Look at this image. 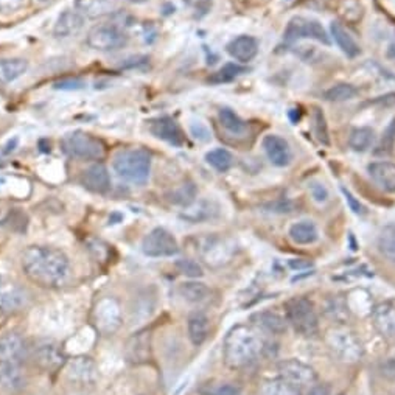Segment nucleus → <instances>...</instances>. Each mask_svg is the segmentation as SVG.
<instances>
[{
  "label": "nucleus",
  "mask_w": 395,
  "mask_h": 395,
  "mask_svg": "<svg viewBox=\"0 0 395 395\" xmlns=\"http://www.w3.org/2000/svg\"><path fill=\"white\" fill-rule=\"evenodd\" d=\"M367 171L372 178V181L375 182L381 190L387 193H395V164L380 161L372 162Z\"/></svg>",
  "instance_id": "412c9836"
},
{
  "label": "nucleus",
  "mask_w": 395,
  "mask_h": 395,
  "mask_svg": "<svg viewBox=\"0 0 395 395\" xmlns=\"http://www.w3.org/2000/svg\"><path fill=\"white\" fill-rule=\"evenodd\" d=\"M288 235L296 245H311L319 237L317 227L315 226V223H311V221H299V223H294L289 227Z\"/></svg>",
  "instance_id": "c85d7f7f"
},
{
  "label": "nucleus",
  "mask_w": 395,
  "mask_h": 395,
  "mask_svg": "<svg viewBox=\"0 0 395 395\" xmlns=\"http://www.w3.org/2000/svg\"><path fill=\"white\" fill-rule=\"evenodd\" d=\"M343 193H344V196H345V199H347V203H349V206H350V209L355 212L357 215H363L364 213V207L359 204V201H357L355 199V196L352 195L350 192H347L345 189H343Z\"/></svg>",
  "instance_id": "de8ad7c7"
},
{
  "label": "nucleus",
  "mask_w": 395,
  "mask_h": 395,
  "mask_svg": "<svg viewBox=\"0 0 395 395\" xmlns=\"http://www.w3.org/2000/svg\"><path fill=\"white\" fill-rule=\"evenodd\" d=\"M226 50L234 59H237L240 62H249L257 57L259 43L257 39L252 36L241 34V36H237L227 44Z\"/></svg>",
  "instance_id": "aec40b11"
},
{
  "label": "nucleus",
  "mask_w": 395,
  "mask_h": 395,
  "mask_svg": "<svg viewBox=\"0 0 395 395\" xmlns=\"http://www.w3.org/2000/svg\"><path fill=\"white\" fill-rule=\"evenodd\" d=\"M192 133L196 138H199V141H209V138H210V133L207 131L204 124H201V123H198V129L192 124Z\"/></svg>",
  "instance_id": "09e8293b"
},
{
  "label": "nucleus",
  "mask_w": 395,
  "mask_h": 395,
  "mask_svg": "<svg viewBox=\"0 0 395 395\" xmlns=\"http://www.w3.org/2000/svg\"><path fill=\"white\" fill-rule=\"evenodd\" d=\"M67 377L69 380L75 381V383L81 385H91L99 377V369L96 364L87 357H78L73 358L67 366Z\"/></svg>",
  "instance_id": "6ab92c4d"
},
{
  "label": "nucleus",
  "mask_w": 395,
  "mask_h": 395,
  "mask_svg": "<svg viewBox=\"0 0 395 395\" xmlns=\"http://www.w3.org/2000/svg\"><path fill=\"white\" fill-rule=\"evenodd\" d=\"M179 293H181L185 301L198 303L206 301L210 296V289L203 282H185L179 287Z\"/></svg>",
  "instance_id": "c756f323"
},
{
  "label": "nucleus",
  "mask_w": 395,
  "mask_h": 395,
  "mask_svg": "<svg viewBox=\"0 0 395 395\" xmlns=\"http://www.w3.org/2000/svg\"><path fill=\"white\" fill-rule=\"evenodd\" d=\"M61 147L69 156L81 159V161H99L106 155V147L99 137L86 133V131H72L61 141Z\"/></svg>",
  "instance_id": "20e7f679"
},
{
  "label": "nucleus",
  "mask_w": 395,
  "mask_h": 395,
  "mask_svg": "<svg viewBox=\"0 0 395 395\" xmlns=\"http://www.w3.org/2000/svg\"><path fill=\"white\" fill-rule=\"evenodd\" d=\"M310 192H311V195H313V198L317 201V203H325L329 198V192L325 187L319 182H313L310 185Z\"/></svg>",
  "instance_id": "a18cd8bd"
},
{
  "label": "nucleus",
  "mask_w": 395,
  "mask_h": 395,
  "mask_svg": "<svg viewBox=\"0 0 395 395\" xmlns=\"http://www.w3.org/2000/svg\"><path fill=\"white\" fill-rule=\"evenodd\" d=\"M206 161L207 164L213 167L220 173H226L227 170L232 168L234 165V156L224 148H217L212 150L206 155Z\"/></svg>",
  "instance_id": "473e14b6"
},
{
  "label": "nucleus",
  "mask_w": 395,
  "mask_h": 395,
  "mask_svg": "<svg viewBox=\"0 0 395 395\" xmlns=\"http://www.w3.org/2000/svg\"><path fill=\"white\" fill-rule=\"evenodd\" d=\"M176 268L179 269V273L192 277V279H198V277H203L204 271L198 261L190 260V259H181L176 261Z\"/></svg>",
  "instance_id": "a19ab883"
},
{
  "label": "nucleus",
  "mask_w": 395,
  "mask_h": 395,
  "mask_svg": "<svg viewBox=\"0 0 395 395\" xmlns=\"http://www.w3.org/2000/svg\"><path fill=\"white\" fill-rule=\"evenodd\" d=\"M251 321L255 327L268 331L271 335H282L287 331L288 321L283 319L280 315L273 313V311H260V313L252 315Z\"/></svg>",
  "instance_id": "393cba45"
},
{
  "label": "nucleus",
  "mask_w": 395,
  "mask_h": 395,
  "mask_svg": "<svg viewBox=\"0 0 395 395\" xmlns=\"http://www.w3.org/2000/svg\"><path fill=\"white\" fill-rule=\"evenodd\" d=\"M287 321L299 335L313 336L317 333V315L315 305L307 297H293L285 303Z\"/></svg>",
  "instance_id": "39448f33"
},
{
  "label": "nucleus",
  "mask_w": 395,
  "mask_h": 395,
  "mask_svg": "<svg viewBox=\"0 0 395 395\" xmlns=\"http://www.w3.org/2000/svg\"><path fill=\"white\" fill-rule=\"evenodd\" d=\"M57 89H62V91H78V89L85 87V82L81 80H62L55 85Z\"/></svg>",
  "instance_id": "49530a36"
},
{
  "label": "nucleus",
  "mask_w": 395,
  "mask_h": 395,
  "mask_svg": "<svg viewBox=\"0 0 395 395\" xmlns=\"http://www.w3.org/2000/svg\"><path fill=\"white\" fill-rule=\"evenodd\" d=\"M395 145V119L391 120L386 129L383 131V136L380 138V143L375 150V155H389L394 150Z\"/></svg>",
  "instance_id": "ea45409f"
},
{
  "label": "nucleus",
  "mask_w": 395,
  "mask_h": 395,
  "mask_svg": "<svg viewBox=\"0 0 395 395\" xmlns=\"http://www.w3.org/2000/svg\"><path fill=\"white\" fill-rule=\"evenodd\" d=\"M378 249L387 260L395 261V224L385 227L378 237Z\"/></svg>",
  "instance_id": "e433bc0d"
},
{
  "label": "nucleus",
  "mask_w": 395,
  "mask_h": 395,
  "mask_svg": "<svg viewBox=\"0 0 395 395\" xmlns=\"http://www.w3.org/2000/svg\"><path fill=\"white\" fill-rule=\"evenodd\" d=\"M124 357L131 364H143L151 359V335L142 330L131 336L124 345Z\"/></svg>",
  "instance_id": "ddd939ff"
},
{
  "label": "nucleus",
  "mask_w": 395,
  "mask_h": 395,
  "mask_svg": "<svg viewBox=\"0 0 395 395\" xmlns=\"http://www.w3.org/2000/svg\"><path fill=\"white\" fill-rule=\"evenodd\" d=\"M358 95V89L352 85H347V82H341V85H336V86H331L330 89L324 92V99L327 101H347L355 99Z\"/></svg>",
  "instance_id": "c9c22d12"
},
{
  "label": "nucleus",
  "mask_w": 395,
  "mask_h": 395,
  "mask_svg": "<svg viewBox=\"0 0 395 395\" xmlns=\"http://www.w3.org/2000/svg\"><path fill=\"white\" fill-rule=\"evenodd\" d=\"M201 395H240L241 387L234 383H206L199 386Z\"/></svg>",
  "instance_id": "58836bf2"
},
{
  "label": "nucleus",
  "mask_w": 395,
  "mask_h": 395,
  "mask_svg": "<svg viewBox=\"0 0 395 395\" xmlns=\"http://www.w3.org/2000/svg\"><path fill=\"white\" fill-rule=\"evenodd\" d=\"M27 385L25 373L17 361H0V389L19 392Z\"/></svg>",
  "instance_id": "f3484780"
},
{
  "label": "nucleus",
  "mask_w": 395,
  "mask_h": 395,
  "mask_svg": "<svg viewBox=\"0 0 395 395\" xmlns=\"http://www.w3.org/2000/svg\"><path fill=\"white\" fill-rule=\"evenodd\" d=\"M81 185L92 193H106L110 189L109 171L103 164H94L81 175Z\"/></svg>",
  "instance_id": "a211bd4d"
},
{
  "label": "nucleus",
  "mask_w": 395,
  "mask_h": 395,
  "mask_svg": "<svg viewBox=\"0 0 395 395\" xmlns=\"http://www.w3.org/2000/svg\"><path fill=\"white\" fill-rule=\"evenodd\" d=\"M187 327H189V338L193 345L204 344L207 336H209V329H210L209 317H207L204 313L196 311V313L190 315Z\"/></svg>",
  "instance_id": "cd10ccee"
},
{
  "label": "nucleus",
  "mask_w": 395,
  "mask_h": 395,
  "mask_svg": "<svg viewBox=\"0 0 395 395\" xmlns=\"http://www.w3.org/2000/svg\"><path fill=\"white\" fill-rule=\"evenodd\" d=\"M142 252L148 257L161 259V257H173L179 252V246L176 238L173 237L167 229L156 227L143 238L142 241Z\"/></svg>",
  "instance_id": "1a4fd4ad"
},
{
  "label": "nucleus",
  "mask_w": 395,
  "mask_h": 395,
  "mask_svg": "<svg viewBox=\"0 0 395 395\" xmlns=\"http://www.w3.org/2000/svg\"><path fill=\"white\" fill-rule=\"evenodd\" d=\"M220 122L223 124V128L227 129L232 134H243L246 131V123L240 119V117L229 108L220 109Z\"/></svg>",
  "instance_id": "f704fd0d"
},
{
  "label": "nucleus",
  "mask_w": 395,
  "mask_h": 395,
  "mask_svg": "<svg viewBox=\"0 0 395 395\" xmlns=\"http://www.w3.org/2000/svg\"><path fill=\"white\" fill-rule=\"evenodd\" d=\"M372 324L381 336L395 339V305L391 302L378 303L372 311Z\"/></svg>",
  "instance_id": "dca6fc26"
},
{
  "label": "nucleus",
  "mask_w": 395,
  "mask_h": 395,
  "mask_svg": "<svg viewBox=\"0 0 395 395\" xmlns=\"http://www.w3.org/2000/svg\"><path fill=\"white\" fill-rule=\"evenodd\" d=\"M22 268L31 282L45 288H55L66 282L71 261L61 249L30 246L22 255Z\"/></svg>",
  "instance_id": "f257e3e1"
},
{
  "label": "nucleus",
  "mask_w": 395,
  "mask_h": 395,
  "mask_svg": "<svg viewBox=\"0 0 395 395\" xmlns=\"http://www.w3.org/2000/svg\"><path fill=\"white\" fill-rule=\"evenodd\" d=\"M29 71V61L24 58H2L0 59V86L20 78Z\"/></svg>",
  "instance_id": "a878e982"
},
{
  "label": "nucleus",
  "mask_w": 395,
  "mask_h": 395,
  "mask_svg": "<svg viewBox=\"0 0 395 395\" xmlns=\"http://www.w3.org/2000/svg\"><path fill=\"white\" fill-rule=\"evenodd\" d=\"M307 395H330V387L327 385H317L311 387Z\"/></svg>",
  "instance_id": "8fccbe9b"
},
{
  "label": "nucleus",
  "mask_w": 395,
  "mask_h": 395,
  "mask_svg": "<svg viewBox=\"0 0 395 395\" xmlns=\"http://www.w3.org/2000/svg\"><path fill=\"white\" fill-rule=\"evenodd\" d=\"M75 10L89 19L113 15L117 10L115 0H75Z\"/></svg>",
  "instance_id": "b1692460"
},
{
  "label": "nucleus",
  "mask_w": 395,
  "mask_h": 395,
  "mask_svg": "<svg viewBox=\"0 0 395 395\" xmlns=\"http://www.w3.org/2000/svg\"><path fill=\"white\" fill-rule=\"evenodd\" d=\"M315 133H316V137L319 138L321 143H324V145L330 143L329 128H327V123H325L324 113L317 108L315 109Z\"/></svg>",
  "instance_id": "79ce46f5"
},
{
  "label": "nucleus",
  "mask_w": 395,
  "mask_h": 395,
  "mask_svg": "<svg viewBox=\"0 0 395 395\" xmlns=\"http://www.w3.org/2000/svg\"><path fill=\"white\" fill-rule=\"evenodd\" d=\"M373 138H375V133H373V129L367 128V127L357 128L352 131V134L349 137V145L353 151L363 152L372 147Z\"/></svg>",
  "instance_id": "2f4dec72"
},
{
  "label": "nucleus",
  "mask_w": 395,
  "mask_h": 395,
  "mask_svg": "<svg viewBox=\"0 0 395 395\" xmlns=\"http://www.w3.org/2000/svg\"><path fill=\"white\" fill-rule=\"evenodd\" d=\"M128 34L113 24L92 27L86 36L87 45L96 52H115L128 44Z\"/></svg>",
  "instance_id": "423d86ee"
},
{
  "label": "nucleus",
  "mask_w": 395,
  "mask_h": 395,
  "mask_svg": "<svg viewBox=\"0 0 395 395\" xmlns=\"http://www.w3.org/2000/svg\"><path fill=\"white\" fill-rule=\"evenodd\" d=\"M265 350V343L257 329L249 325H235L224 341V359L232 369L251 366Z\"/></svg>",
  "instance_id": "f03ea898"
},
{
  "label": "nucleus",
  "mask_w": 395,
  "mask_h": 395,
  "mask_svg": "<svg viewBox=\"0 0 395 395\" xmlns=\"http://www.w3.org/2000/svg\"><path fill=\"white\" fill-rule=\"evenodd\" d=\"M263 148L269 161L275 167H288L293 161V151L285 138L277 134H268L263 138Z\"/></svg>",
  "instance_id": "4468645a"
},
{
  "label": "nucleus",
  "mask_w": 395,
  "mask_h": 395,
  "mask_svg": "<svg viewBox=\"0 0 395 395\" xmlns=\"http://www.w3.org/2000/svg\"><path fill=\"white\" fill-rule=\"evenodd\" d=\"M260 395H301V387L283 378H275L261 386Z\"/></svg>",
  "instance_id": "7c9ffc66"
},
{
  "label": "nucleus",
  "mask_w": 395,
  "mask_h": 395,
  "mask_svg": "<svg viewBox=\"0 0 395 395\" xmlns=\"http://www.w3.org/2000/svg\"><path fill=\"white\" fill-rule=\"evenodd\" d=\"M148 129L152 136L173 145V147H182L185 143V136L181 127L171 117H157V119L150 120Z\"/></svg>",
  "instance_id": "f8f14e48"
},
{
  "label": "nucleus",
  "mask_w": 395,
  "mask_h": 395,
  "mask_svg": "<svg viewBox=\"0 0 395 395\" xmlns=\"http://www.w3.org/2000/svg\"><path fill=\"white\" fill-rule=\"evenodd\" d=\"M95 324L103 335H113L122 325V311L119 303L110 297L99 302L95 308Z\"/></svg>",
  "instance_id": "9b49d317"
},
{
  "label": "nucleus",
  "mask_w": 395,
  "mask_h": 395,
  "mask_svg": "<svg viewBox=\"0 0 395 395\" xmlns=\"http://www.w3.org/2000/svg\"><path fill=\"white\" fill-rule=\"evenodd\" d=\"M195 198H196V189H195V185L190 182L178 187V189L168 193V199L173 204H178V206H190L193 201H195Z\"/></svg>",
  "instance_id": "4c0bfd02"
},
{
  "label": "nucleus",
  "mask_w": 395,
  "mask_h": 395,
  "mask_svg": "<svg viewBox=\"0 0 395 395\" xmlns=\"http://www.w3.org/2000/svg\"><path fill=\"white\" fill-rule=\"evenodd\" d=\"M329 349L344 363H357L363 357V345L349 330L335 329L327 333Z\"/></svg>",
  "instance_id": "0eeeda50"
},
{
  "label": "nucleus",
  "mask_w": 395,
  "mask_h": 395,
  "mask_svg": "<svg viewBox=\"0 0 395 395\" xmlns=\"http://www.w3.org/2000/svg\"><path fill=\"white\" fill-rule=\"evenodd\" d=\"M277 371H279L280 378L289 381L291 385L297 387L315 385L317 380L316 372L310 366L299 361V359H283L277 366Z\"/></svg>",
  "instance_id": "9d476101"
},
{
  "label": "nucleus",
  "mask_w": 395,
  "mask_h": 395,
  "mask_svg": "<svg viewBox=\"0 0 395 395\" xmlns=\"http://www.w3.org/2000/svg\"><path fill=\"white\" fill-rule=\"evenodd\" d=\"M85 16L80 15L76 10H66L62 11L57 24H55L53 34L57 38H71L78 33L82 25H85Z\"/></svg>",
  "instance_id": "4be33fe9"
},
{
  "label": "nucleus",
  "mask_w": 395,
  "mask_h": 395,
  "mask_svg": "<svg viewBox=\"0 0 395 395\" xmlns=\"http://www.w3.org/2000/svg\"><path fill=\"white\" fill-rule=\"evenodd\" d=\"M289 266L293 269H302V268H310L311 266V261L308 260H291L289 261Z\"/></svg>",
  "instance_id": "3c124183"
},
{
  "label": "nucleus",
  "mask_w": 395,
  "mask_h": 395,
  "mask_svg": "<svg viewBox=\"0 0 395 395\" xmlns=\"http://www.w3.org/2000/svg\"><path fill=\"white\" fill-rule=\"evenodd\" d=\"M34 363L43 367L45 371L58 369L64 363V353L61 352L59 345L53 341H43L38 343L33 350Z\"/></svg>",
  "instance_id": "2eb2a0df"
},
{
  "label": "nucleus",
  "mask_w": 395,
  "mask_h": 395,
  "mask_svg": "<svg viewBox=\"0 0 395 395\" xmlns=\"http://www.w3.org/2000/svg\"><path fill=\"white\" fill-rule=\"evenodd\" d=\"M25 353V343L16 331L0 336V361H20Z\"/></svg>",
  "instance_id": "5701e85b"
},
{
  "label": "nucleus",
  "mask_w": 395,
  "mask_h": 395,
  "mask_svg": "<svg viewBox=\"0 0 395 395\" xmlns=\"http://www.w3.org/2000/svg\"><path fill=\"white\" fill-rule=\"evenodd\" d=\"M117 175L133 184H145L151 173V156L142 148H128L117 152L113 162Z\"/></svg>",
  "instance_id": "7ed1b4c3"
},
{
  "label": "nucleus",
  "mask_w": 395,
  "mask_h": 395,
  "mask_svg": "<svg viewBox=\"0 0 395 395\" xmlns=\"http://www.w3.org/2000/svg\"><path fill=\"white\" fill-rule=\"evenodd\" d=\"M245 72H246V67L240 66V64H234V62H229V64L223 66L220 71H217L210 76L209 82H212V85H224V82H231L235 78H238V76L243 75Z\"/></svg>",
  "instance_id": "72a5a7b5"
},
{
  "label": "nucleus",
  "mask_w": 395,
  "mask_h": 395,
  "mask_svg": "<svg viewBox=\"0 0 395 395\" xmlns=\"http://www.w3.org/2000/svg\"><path fill=\"white\" fill-rule=\"evenodd\" d=\"M283 38H285L287 43H294V41L299 39H313L325 45L330 44V38L322 24L315 19L302 16H296L289 20L285 33H283Z\"/></svg>",
  "instance_id": "6e6552de"
},
{
  "label": "nucleus",
  "mask_w": 395,
  "mask_h": 395,
  "mask_svg": "<svg viewBox=\"0 0 395 395\" xmlns=\"http://www.w3.org/2000/svg\"><path fill=\"white\" fill-rule=\"evenodd\" d=\"M29 0H0V13H15L25 8Z\"/></svg>",
  "instance_id": "c03bdc74"
},
{
  "label": "nucleus",
  "mask_w": 395,
  "mask_h": 395,
  "mask_svg": "<svg viewBox=\"0 0 395 395\" xmlns=\"http://www.w3.org/2000/svg\"><path fill=\"white\" fill-rule=\"evenodd\" d=\"M325 313H327L331 317V319L336 321V322H343L345 317L349 316L347 310H345V307H344V303L339 299H336V297H335V299H330L329 305L325 307Z\"/></svg>",
  "instance_id": "37998d69"
},
{
  "label": "nucleus",
  "mask_w": 395,
  "mask_h": 395,
  "mask_svg": "<svg viewBox=\"0 0 395 395\" xmlns=\"http://www.w3.org/2000/svg\"><path fill=\"white\" fill-rule=\"evenodd\" d=\"M331 36H333L335 43L341 48L343 53L349 58H357L361 53V48L357 44V41L352 38V34L345 30V27L339 22L331 24Z\"/></svg>",
  "instance_id": "bb28decb"
},
{
  "label": "nucleus",
  "mask_w": 395,
  "mask_h": 395,
  "mask_svg": "<svg viewBox=\"0 0 395 395\" xmlns=\"http://www.w3.org/2000/svg\"><path fill=\"white\" fill-rule=\"evenodd\" d=\"M39 2H50V0H39Z\"/></svg>",
  "instance_id": "603ef678"
}]
</instances>
